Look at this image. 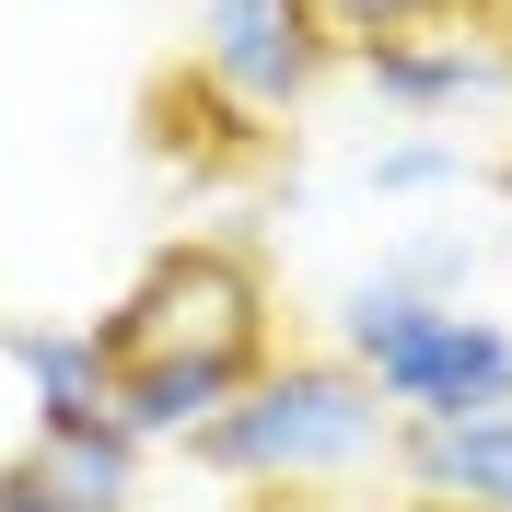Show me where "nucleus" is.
I'll return each instance as SVG.
<instances>
[{"label":"nucleus","mask_w":512,"mask_h":512,"mask_svg":"<svg viewBox=\"0 0 512 512\" xmlns=\"http://www.w3.org/2000/svg\"><path fill=\"white\" fill-rule=\"evenodd\" d=\"M0 361L24 373V408L35 431H82V419H105V350H94V326H0Z\"/></svg>","instance_id":"9"},{"label":"nucleus","mask_w":512,"mask_h":512,"mask_svg":"<svg viewBox=\"0 0 512 512\" xmlns=\"http://www.w3.org/2000/svg\"><path fill=\"white\" fill-rule=\"evenodd\" d=\"M384 454H396V408H384L373 384H361L338 350H280V361H268V373H256L245 396L187 443V466H198V478H222V489H268V501H291V489H350V478H373Z\"/></svg>","instance_id":"2"},{"label":"nucleus","mask_w":512,"mask_h":512,"mask_svg":"<svg viewBox=\"0 0 512 512\" xmlns=\"http://www.w3.org/2000/svg\"><path fill=\"white\" fill-rule=\"evenodd\" d=\"M187 59L210 70L245 117H268V128L326 82V47L303 35L291 0H198V47H187Z\"/></svg>","instance_id":"5"},{"label":"nucleus","mask_w":512,"mask_h":512,"mask_svg":"<svg viewBox=\"0 0 512 512\" xmlns=\"http://www.w3.org/2000/svg\"><path fill=\"white\" fill-rule=\"evenodd\" d=\"M94 350H105V373H222V384H256L280 361V280L233 233H175L94 315Z\"/></svg>","instance_id":"1"},{"label":"nucleus","mask_w":512,"mask_h":512,"mask_svg":"<svg viewBox=\"0 0 512 512\" xmlns=\"http://www.w3.org/2000/svg\"><path fill=\"white\" fill-rule=\"evenodd\" d=\"M408 512H454V501H408Z\"/></svg>","instance_id":"13"},{"label":"nucleus","mask_w":512,"mask_h":512,"mask_svg":"<svg viewBox=\"0 0 512 512\" xmlns=\"http://www.w3.org/2000/svg\"><path fill=\"white\" fill-rule=\"evenodd\" d=\"M361 187H373V198H431V187H478V152H466V140H431V128H419V140H384V152L361 163Z\"/></svg>","instance_id":"11"},{"label":"nucleus","mask_w":512,"mask_h":512,"mask_svg":"<svg viewBox=\"0 0 512 512\" xmlns=\"http://www.w3.org/2000/svg\"><path fill=\"white\" fill-rule=\"evenodd\" d=\"M0 512H140V443L117 419L35 431L24 454H0Z\"/></svg>","instance_id":"6"},{"label":"nucleus","mask_w":512,"mask_h":512,"mask_svg":"<svg viewBox=\"0 0 512 512\" xmlns=\"http://www.w3.org/2000/svg\"><path fill=\"white\" fill-rule=\"evenodd\" d=\"M140 140H152V163H187V175H256L268 163V117H245L198 59L140 94Z\"/></svg>","instance_id":"7"},{"label":"nucleus","mask_w":512,"mask_h":512,"mask_svg":"<svg viewBox=\"0 0 512 512\" xmlns=\"http://www.w3.org/2000/svg\"><path fill=\"white\" fill-rule=\"evenodd\" d=\"M466 268H478V233L454 222V233H419V245H396V256L373 268V280L419 291V303H466Z\"/></svg>","instance_id":"12"},{"label":"nucleus","mask_w":512,"mask_h":512,"mask_svg":"<svg viewBox=\"0 0 512 512\" xmlns=\"http://www.w3.org/2000/svg\"><path fill=\"white\" fill-rule=\"evenodd\" d=\"M350 82L384 105V117L431 128V140H466V128H512V24H501V12H478V24L396 35V47L350 59Z\"/></svg>","instance_id":"4"},{"label":"nucleus","mask_w":512,"mask_h":512,"mask_svg":"<svg viewBox=\"0 0 512 512\" xmlns=\"http://www.w3.org/2000/svg\"><path fill=\"white\" fill-rule=\"evenodd\" d=\"M419 501L454 512H512V408L501 419H396V454H384Z\"/></svg>","instance_id":"8"},{"label":"nucleus","mask_w":512,"mask_h":512,"mask_svg":"<svg viewBox=\"0 0 512 512\" xmlns=\"http://www.w3.org/2000/svg\"><path fill=\"white\" fill-rule=\"evenodd\" d=\"M338 361L373 384L396 419H501L512 408V326L466 303H419L396 280H350L338 303Z\"/></svg>","instance_id":"3"},{"label":"nucleus","mask_w":512,"mask_h":512,"mask_svg":"<svg viewBox=\"0 0 512 512\" xmlns=\"http://www.w3.org/2000/svg\"><path fill=\"white\" fill-rule=\"evenodd\" d=\"M303 12V35L326 47V70L373 59V47H396V35H431V24H478V12H501V0H291Z\"/></svg>","instance_id":"10"}]
</instances>
